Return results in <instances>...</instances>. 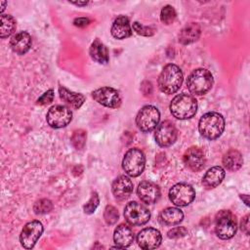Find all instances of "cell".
<instances>
[{
	"instance_id": "6da1fadb",
	"label": "cell",
	"mask_w": 250,
	"mask_h": 250,
	"mask_svg": "<svg viewBox=\"0 0 250 250\" xmlns=\"http://www.w3.org/2000/svg\"><path fill=\"white\" fill-rule=\"evenodd\" d=\"M183 83V72L181 68L174 64H166L157 80L159 90L164 94H174L176 93Z\"/></svg>"
},
{
	"instance_id": "7a4b0ae2",
	"label": "cell",
	"mask_w": 250,
	"mask_h": 250,
	"mask_svg": "<svg viewBox=\"0 0 250 250\" xmlns=\"http://www.w3.org/2000/svg\"><path fill=\"white\" fill-rule=\"evenodd\" d=\"M225 129V119L218 112H207L203 114L198 123V130L202 137L207 140L218 139Z\"/></svg>"
},
{
	"instance_id": "3957f363",
	"label": "cell",
	"mask_w": 250,
	"mask_h": 250,
	"mask_svg": "<svg viewBox=\"0 0 250 250\" xmlns=\"http://www.w3.org/2000/svg\"><path fill=\"white\" fill-rule=\"evenodd\" d=\"M197 110V102L189 94L177 95L170 104V111L174 117L186 120L193 117Z\"/></svg>"
},
{
	"instance_id": "277c9868",
	"label": "cell",
	"mask_w": 250,
	"mask_h": 250,
	"mask_svg": "<svg viewBox=\"0 0 250 250\" xmlns=\"http://www.w3.org/2000/svg\"><path fill=\"white\" fill-rule=\"evenodd\" d=\"M213 85V76L205 68L194 69L188 77L187 86L188 91L197 96L206 94Z\"/></svg>"
},
{
	"instance_id": "5b68a950",
	"label": "cell",
	"mask_w": 250,
	"mask_h": 250,
	"mask_svg": "<svg viewBox=\"0 0 250 250\" xmlns=\"http://www.w3.org/2000/svg\"><path fill=\"white\" fill-rule=\"evenodd\" d=\"M237 229V224L234 215L228 211L222 210L216 215L215 231L221 239L231 238Z\"/></svg>"
},
{
	"instance_id": "8992f818",
	"label": "cell",
	"mask_w": 250,
	"mask_h": 250,
	"mask_svg": "<svg viewBox=\"0 0 250 250\" xmlns=\"http://www.w3.org/2000/svg\"><path fill=\"white\" fill-rule=\"evenodd\" d=\"M146 165V157L144 152L139 148L129 149L122 160V168L125 173L131 177L140 176Z\"/></svg>"
},
{
	"instance_id": "52a82bcc",
	"label": "cell",
	"mask_w": 250,
	"mask_h": 250,
	"mask_svg": "<svg viewBox=\"0 0 250 250\" xmlns=\"http://www.w3.org/2000/svg\"><path fill=\"white\" fill-rule=\"evenodd\" d=\"M159 119L160 113L155 106L145 105L136 116V124L142 132L148 133L157 127Z\"/></svg>"
},
{
	"instance_id": "ba28073f",
	"label": "cell",
	"mask_w": 250,
	"mask_h": 250,
	"mask_svg": "<svg viewBox=\"0 0 250 250\" xmlns=\"http://www.w3.org/2000/svg\"><path fill=\"white\" fill-rule=\"evenodd\" d=\"M124 218L132 226H142L149 221L150 212L145 205L131 201L124 208Z\"/></svg>"
},
{
	"instance_id": "9c48e42d",
	"label": "cell",
	"mask_w": 250,
	"mask_h": 250,
	"mask_svg": "<svg viewBox=\"0 0 250 250\" xmlns=\"http://www.w3.org/2000/svg\"><path fill=\"white\" fill-rule=\"evenodd\" d=\"M195 197L194 188L186 183L174 185L169 190V198L176 206L184 207L190 204Z\"/></svg>"
},
{
	"instance_id": "30bf717a",
	"label": "cell",
	"mask_w": 250,
	"mask_h": 250,
	"mask_svg": "<svg viewBox=\"0 0 250 250\" xmlns=\"http://www.w3.org/2000/svg\"><path fill=\"white\" fill-rule=\"evenodd\" d=\"M46 119L52 128H62L70 123L72 119V112L64 105H54L48 110Z\"/></svg>"
},
{
	"instance_id": "8fae6325",
	"label": "cell",
	"mask_w": 250,
	"mask_h": 250,
	"mask_svg": "<svg viewBox=\"0 0 250 250\" xmlns=\"http://www.w3.org/2000/svg\"><path fill=\"white\" fill-rule=\"evenodd\" d=\"M92 97L96 102L109 108H118L122 103L119 93L111 87L99 88L92 92Z\"/></svg>"
},
{
	"instance_id": "7c38bea8",
	"label": "cell",
	"mask_w": 250,
	"mask_h": 250,
	"mask_svg": "<svg viewBox=\"0 0 250 250\" xmlns=\"http://www.w3.org/2000/svg\"><path fill=\"white\" fill-rule=\"evenodd\" d=\"M154 139L159 146H170L177 140V129L175 125L169 120L161 122L155 129Z\"/></svg>"
},
{
	"instance_id": "4fadbf2b",
	"label": "cell",
	"mask_w": 250,
	"mask_h": 250,
	"mask_svg": "<svg viewBox=\"0 0 250 250\" xmlns=\"http://www.w3.org/2000/svg\"><path fill=\"white\" fill-rule=\"evenodd\" d=\"M42 232H43V226L39 221L34 220L31 222H28L23 227L20 234L21 244L26 249H31L35 245L39 237L41 236Z\"/></svg>"
},
{
	"instance_id": "5bb4252c",
	"label": "cell",
	"mask_w": 250,
	"mask_h": 250,
	"mask_svg": "<svg viewBox=\"0 0 250 250\" xmlns=\"http://www.w3.org/2000/svg\"><path fill=\"white\" fill-rule=\"evenodd\" d=\"M162 241L161 233L158 229L153 228H146L142 229L137 235V242L143 249L149 250L159 247Z\"/></svg>"
},
{
	"instance_id": "9a60e30c",
	"label": "cell",
	"mask_w": 250,
	"mask_h": 250,
	"mask_svg": "<svg viewBox=\"0 0 250 250\" xmlns=\"http://www.w3.org/2000/svg\"><path fill=\"white\" fill-rule=\"evenodd\" d=\"M186 166L193 172L200 171L205 165V155L202 149L196 146H191L186 150L183 156Z\"/></svg>"
},
{
	"instance_id": "2e32d148",
	"label": "cell",
	"mask_w": 250,
	"mask_h": 250,
	"mask_svg": "<svg viewBox=\"0 0 250 250\" xmlns=\"http://www.w3.org/2000/svg\"><path fill=\"white\" fill-rule=\"evenodd\" d=\"M137 193L139 198L146 204H153L160 198V189L158 186L148 181H144L138 186Z\"/></svg>"
},
{
	"instance_id": "e0dca14e",
	"label": "cell",
	"mask_w": 250,
	"mask_h": 250,
	"mask_svg": "<svg viewBox=\"0 0 250 250\" xmlns=\"http://www.w3.org/2000/svg\"><path fill=\"white\" fill-rule=\"evenodd\" d=\"M111 190L116 199L124 200L131 195L133 191V183L129 177L125 175L119 176L113 181Z\"/></svg>"
},
{
	"instance_id": "ac0fdd59",
	"label": "cell",
	"mask_w": 250,
	"mask_h": 250,
	"mask_svg": "<svg viewBox=\"0 0 250 250\" xmlns=\"http://www.w3.org/2000/svg\"><path fill=\"white\" fill-rule=\"evenodd\" d=\"M10 47L14 53L24 55L31 47V36L26 31H20L12 36Z\"/></svg>"
},
{
	"instance_id": "d6986e66",
	"label": "cell",
	"mask_w": 250,
	"mask_h": 250,
	"mask_svg": "<svg viewBox=\"0 0 250 250\" xmlns=\"http://www.w3.org/2000/svg\"><path fill=\"white\" fill-rule=\"evenodd\" d=\"M111 35L116 39H125L132 35V28L129 19L125 16L117 17L111 26Z\"/></svg>"
},
{
	"instance_id": "ffe728a7",
	"label": "cell",
	"mask_w": 250,
	"mask_h": 250,
	"mask_svg": "<svg viewBox=\"0 0 250 250\" xmlns=\"http://www.w3.org/2000/svg\"><path fill=\"white\" fill-rule=\"evenodd\" d=\"M113 240L119 248H126L130 246L134 240L133 230L127 225H119L114 229Z\"/></svg>"
},
{
	"instance_id": "44dd1931",
	"label": "cell",
	"mask_w": 250,
	"mask_h": 250,
	"mask_svg": "<svg viewBox=\"0 0 250 250\" xmlns=\"http://www.w3.org/2000/svg\"><path fill=\"white\" fill-rule=\"evenodd\" d=\"M225 175L226 172L224 168H222L221 166H214L210 168L203 176L202 185L208 189L214 188L223 182Z\"/></svg>"
},
{
	"instance_id": "7402d4cb",
	"label": "cell",
	"mask_w": 250,
	"mask_h": 250,
	"mask_svg": "<svg viewBox=\"0 0 250 250\" xmlns=\"http://www.w3.org/2000/svg\"><path fill=\"white\" fill-rule=\"evenodd\" d=\"M200 34L201 28L199 24L196 22H190L187 24L185 27H183V29L180 31L179 42L184 45L191 44L198 40Z\"/></svg>"
},
{
	"instance_id": "603a6c76",
	"label": "cell",
	"mask_w": 250,
	"mask_h": 250,
	"mask_svg": "<svg viewBox=\"0 0 250 250\" xmlns=\"http://www.w3.org/2000/svg\"><path fill=\"white\" fill-rule=\"evenodd\" d=\"M89 54L92 58V60H94L95 62H99V63H107L109 57H108V50L105 47V45L101 42L98 38L95 39L91 46H90V50H89Z\"/></svg>"
},
{
	"instance_id": "cb8c5ba5",
	"label": "cell",
	"mask_w": 250,
	"mask_h": 250,
	"mask_svg": "<svg viewBox=\"0 0 250 250\" xmlns=\"http://www.w3.org/2000/svg\"><path fill=\"white\" fill-rule=\"evenodd\" d=\"M184 219V213L175 207H168L159 214V221L166 226H174L180 224Z\"/></svg>"
},
{
	"instance_id": "d4e9b609",
	"label": "cell",
	"mask_w": 250,
	"mask_h": 250,
	"mask_svg": "<svg viewBox=\"0 0 250 250\" xmlns=\"http://www.w3.org/2000/svg\"><path fill=\"white\" fill-rule=\"evenodd\" d=\"M59 94H60L61 99L64 103H66L71 107L76 108V109L79 108L85 102V97L82 94L71 92L62 86L59 87Z\"/></svg>"
},
{
	"instance_id": "484cf974",
	"label": "cell",
	"mask_w": 250,
	"mask_h": 250,
	"mask_svg": "<svg viewBox=\"0 0 250 250\" xmlns=\"http://www.w3.org/2000/svg\"><path fill=\"white\" fill-rule=\"evenodd\" d=\"M242 155L235 149H229L223 156V164L225 168L229 171H237L242 166Z\"/></svg>"
},
{
	"instance_id": "4316f807",
	"label": "cell",
	"mask_w": 250,
	"mask_h": 250,
	"mask_svg": "<svg viewBox=\"0 0 250 250\" xmlns=\"http://www.w3.org/2000/svg\"><path fill=\"white\" fill-rule=\"evenodd\" d=\"M16 29V21L11 15H1V29L0 36L1 38H6L10 36Z\"/></svg>"
},
{
	"instance_id": "83f0119b",
	"label": "cell",
	"mask_w": 250,
	"mask_h": 250,
	"mask_svg": "<svg viewBox=\"0 0 250 250\" xmlns=\"http://www.w3.org/2000/svg\"><path fill=\"white\" fill-rule=\"evenodd\" d=\"M53 209V203L47 198L37 200L33 205V211L37 215H42L49 213Z\"/></svg>"
},
{
	"instance_id": "f1b7e54d",
	"label": "cell",
	"mask_w": 250,
	"mask_h": 250,
	"mask_svg": "<svg viewBox=\"0 0 250 250\" xmlns=\"http://www.w3.org/2000/svg\"><path fill=\"white\" fill-rule=\"evenodd\" d=\"M176 16H177V14H176L175 9L170 5H166L161 10L160 20L164 24L169 25V24L174 22V21L176 19Z\"/></svg>"
},
{
	"instance_id": "f546056e",
	"label": "cell",
	"mask_w": 250,
	"mask_h": 250,
	"mask_svg": "<svg viewBox=\"0 0 250 250\" xmlns=\"http://www.w3.org/2000/svg\"><path fill=\"white\" fill-rule=\"evenodd\" d=\"M86 132L82 129L75 130L71 136V144L76 149H82L86 143Z\"/></svg>"
},
{
	"instance_id": "4dcf8cb0",
	"label": "cell",
	"mask_w": 250,
	"mask_h": 250,
	"mask_svg": "<svg viewBox=\"0 0 250 250\" xmlns=\"http://www.w3.org/2000/svg\"><path fill=\"white\" fill-rule=\"evenodd\" d=\"M119 218L118 211L110 205H107L104 212V219L107 225H114Z\"/></svg>"
},
{
	"instance_id": "1f68e13d",
	"label": "cell",
	"mask_w": 250,
	"mask_h": 250,
	"mask_svg": "<svg viewBox=\"0 0 250 250\" xmlns=\"http://www.w3.org/2000/svg\"><path fill=\"white\" fill-rule=\"evenodd\" d=\"M99 203H100V198H99L98 193L93 192L89 201L83 207L84 212L86 214H93L95 212V210L97 209V207L99 206Z\"/></svg>"
},
{
	"instance_id": "d6a6232c",
	"label": "cell",
	"mask_w": 250,
	"mask_h": 250,
	"mask_svg": "<svg viewBox=\"0 0 250 250\" xmlns=\"http://www.w3.org/2000/svg\"><path fill=\"white\" fill-rule=\"evenodd\" d=\"M133 29L138 34L143 35V36H152L155 33V28H153L151 26H145L138 21H135L133 23Z\"/></svg>"
},
{
	"instance_id": "836d02e7",
	"label": "cell",
	"mask_w": 250,
	"mask_h": 250,
	"mask_svg": "<svg viewBox=\"0 0 250 250\" xmlns=\"http://www.w3.org/2000/svg\"><path fill=\"white\" fill-rule=\"evenodd\" d=\"M188 233V230L184 227H176L170 229L167 232V235L169 238H180L185 236Z\"/></svg>"
},
{
	"instance_id": "e575fe53",
	"label": "cell",
	"mask_w": 250,
	"mask_h": 250,
	"mask_svg": "<svg viewBox=\"0 0 250 250\" xmlns=\"http://www.w3.org/2000/svg\"><path fill=\"white\" fill-rule=\"evenodd\" d=\"M53 100H54V91L51 89V90H48L47 92H45L37 100V104L40 105H46V104H51L53 102Z\"/></svg>"
},
{
	"instance_id": "d590c367",
	"label": "cell",
	"mask_w": 250,
	"mask_h": 250,
	"mask_svg": "<svg viewBox=\"0 0 250 250\" xmlns=\"http://www.w3.org/2000/svg\"><path fill=\"white\" fill-rule=\"evenodd\" d=\"M74 25L75 26H78V27H84L86 25H88L90 23V20L87 19V18H76L73 21Z\"/></svg>"
},
{
	"instance_id": "8d00e7d4",
	"label": "cell",
	"mask_w": 250,
	"mask_h": 250,
	"mask_svg": "<svg viewBox=\"0 0 250 250\" xmlns=\"http://www.w3.org/2000/svg\"><path fill=\"white\" fill-rule=\"evenodd\" d=\"M240 226H241L242 231H244L246 234H249V229H250V227H249V215H246L242 219Z\"/></svg>"
},
{
	"instance_id": "74e56055",
	"label": "cell",
	"mask_w": 250,
	"mask_h": 250,
	"mask_svg": "<svg viewBox=\"0 0 250 250\" xmlns=\"http://www.w3.org/2000/svg\"><path fill=\"white\" fill-rule=\"evenodd\" d=\"M240 198L242 199V200H244V202H245V204L248 206L249 205V203H248V195H246V194H241L240 195Z\"/></svg>"
},
{
	"instance_id": "f35d334b",
	"label": "cell",
	"mask_w": 250,
	"mask_h": 250,
	"mask_svg": "<svg viewBox=\"0 0 250 250\" xmlns=\"http://www.w3.org/2000/svg\"><path fill=\"white\" fill-rule=\"evenodd\" d=\"M72 4H74V5H77V6H85V5H87L88 4V2H71Z\"/></svg>"
},
{
	"instance_id": "ab89813d",
	"label": "cell",
	"mask_w": 250,
	"mask_h": 250,
	"mask_svg": "<svg viewBox=\"0 0 250 250\" xmlns=\"http://www.w3.org/2000/svg\"><path fill=\"white\" fill-rule=\"evenodd\" d=\"M1 4H2V8H1V13H3V11H4V9H5V5H6V2L2 1V2H1Z\"/></svg>"
}]
</instances>
